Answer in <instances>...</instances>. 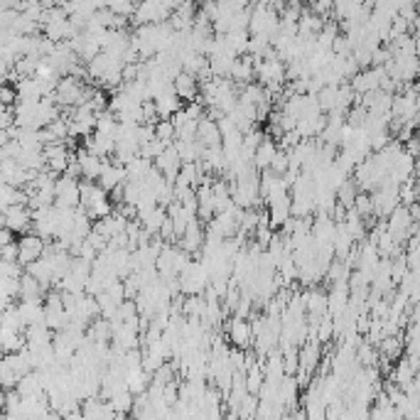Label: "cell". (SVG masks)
I'll return each instance as SVG.
<instances>
[{"label":"cell","mask_w":420,"mask_h":420,"mask_svg":"<svg viewBox=\"0 0 420 420\" xmlns=\"http://www.w3.org/2000/svg\"><path fill=\"white\" fill-rule=\"evenodd\" d=\"M182 111H185L187 118L199 121V118H202V116H204V103H202V101H197V98H195V101H187V106L182 108Z\"/></svg>","instance_id":"1f68e13d"},{"label":"cell","mask_w":420,"mask_h":420,"mask_svg":"<svg viewBox=\"0 0 420 420\" xmlns=\"http://www.w3.org/2000/svg\"><path fill=\"white\" fill-rule=\"evenodd\" d=\"M44 305V324H47L52 332L62 329L66 324V309H64V300H62V290H49L47 297L42 300Z\"/></svg>","instance_id":"277c9868"},{"label":"cell","mask_w":420,"mask_h":420,"mask_svg":"<svg viewBox=\"0 0 420 420\" xmlns=\"http://www.w3.org/2000/svg\"><path fill=\"white\" fill-rule=\"evenodd\" d=\"M96 180H98V187L108 192V190H113L116 185H123L126 182V168L123 165H118V163H111V160L106 158Z\"/></svg>","instance_id":"8fae6325"},{"label":"cell","mask_w":420,"mask_h":420,"mask_svg":"<svg viewBox=\"0 0 420 420\" xmlns=\"http://www.w3.org/2000/svg\"><path fill=\"white\" fill-rule=\"evenodd\" d=\"M18 314L22 319V324H35V322H44V305H42V297H27V300H20Z\"/></svg>","instance_id":"5bb4252c"},{"label":"cell","mask_w":420,"mask_h":420,"mask_svg":"<svg viewBox=\"0 0 420 420\" xmlns=\"http://www.w3.org/2000/svg\"><path fill=\"white\" fill-rule=\"evenodd\" d=\"M376 349H379V357H386L389 362H394V359L403 357V332H401V334L381 337L379 344H376Z\"/></svg>","instance_id":"ffe728a7"},{"label":"cell","mask_w":420,"mask_h":420,"mask_svg":"<svg viewBox=\"0 0 420 420\" xmlns=\"http://www.w3.org/2000/svg\"><path fill=\"white\" fill-rule=\"evenodd\" d=\"M275 150H278V143H275L270 135H265L263 140L258 143L256 150H253V158H251L253 168H256L258 173H261V170H268V165H270V160H273Z\"/></svg>","instance_id":"e0dca14e"},{"label":"cell","mask_w":420,"mask_h":420,"mask_svg":"<svg viewBox=\"0 0 420 420\" xmlns=\"http://www.w3.org/2000/svg\"><path fill=\"white\" fill-rule=\"evenodd\" d=\"M153 103H155V111H158V118H170V116L177 113V111L182 108L180 96H177L173 88H168L165 93H160L158 98H153Z\"/></svg>","instance_id":"d6986e66"},{"label":"cell","mask_w":420,"mask_h":420,"mask_svg":"<svg viewBox=\"0 0 420 420\" xmlns=\"http://www.w3.org/2000/svg\"><path fill=\"white\" fill-rule=\"evenodd\" d=\"M202 241H204V224L199 219H192L190 224H187L185 234L180 236V248H185L187 253H199V248H202Z\"/></svg>","instance_id":"7c38bea8"},{"label":"cell","mask_w":420,"mask_h":420,"mask_svg":"<svg viewBox=\"0 0 420 420\" xmlns=\"http://www.w3.org/2000/svg\"><path fill=\"white\" fill-rule=\"evenodd\" d=\"M173 91L180 96V101H195L199 96V79L195 74H187V71H180V74L173 79Z\"/></svg>","instance_id":"30bf717a"},{"label":"cell","mask_w":420,"mask_h":420,"mask_svg":"<svg viewBox=\"0 0 420 420\" xmlns=\"http://www.w3.org/2000/svg\"><path fill=\"white\" fill-rule=\"evenodd\" d=\"M123 168H126V180H130V182H140L143 177L148 175V170L153 168V160L143 158V155H135V158L128 160V163H126Z\"/></svg>","instance_id":"7402d4cb"},{"label":"cell","mask_w":420,"mask_h":420,"mask_svg":"<svg viewBox=\"0 0 420 420\" xmlns=\"http://www.w3.org/2000/svg\"><path fill=\"white\" fill-rule=\"evenodd\" d=\"M197 140L204 148H219L221 145V133L217 128V121H212L207 113L197 121Z\"/></svg>","instance_id":"4fadbf2b"},{"label":"cell","mask_w":420,"mask_h":420,"mask_svg":"<svg viewBox=\"0 0 420 420\" xmlns=\"http://www.w3.org/2000/svg\"><path fill=\"white\" fill-rule=\"evenodd\" d=\"M177 280H180L182 295H202L204 287L209 285V275H207V270L202 268V263L199 261L187 263V268L177 275Z\"/></svg>","instance_id":"3957f363"},{"label":"cell","mask_w":420,"mask_h":420,"mask_svg":"<svg viewBox=\"0 0 420 420\" xmlns=\"http://www.w3.org/2000/svg\"><path fill=\"white\" fill-rule=\"evenodd\" d=\"M322 22H324V18L309 13V10H302L300 18H297V35L300 37H314L319 32V27H322Z\"/></svg>","instance_id":"44dd1931"},{"label":"cell","mask_w":420,"mask_h":420,"mask_svg":"<svg viewBox=\"0 0 420 420\" xmlns=\"http://www.w3.org/2000/svg\"><path fill=\"white\" fill-rule=\"evenodd\" d=\"M54 207H79V180L69 175H59L54 180Z\"/></svg>","instance_id":"5b68a950"},{"label":"cell","mask_w":420,"mask_h":420,"mask_svg":"<svg viewBox=\"0 0 420 420\" xmlns=\"http://www.w3.org/2000/svg\"><path fill=\"white\" fill-rule=\"evenodd\" d=\"M15 86H5V84H0V103L3 106H13L15 103Z\"/></svg>","instance_id":"d6a6232c"},{"label":"cell","mask_w":420,"mask_h":420,"mask_svg":"<svg viewBox=\"0 0 420 420\" xmlns=\"http://www.w3.org/2000/svg\"><path fill=\"white\" fill-rule=\"evenodd\" d=\"M86 96V81L79 79L74 74H64L57 79V86H54V101L57 106H79Z\"/></svg>","instance_id":"6da1fadb"},{"label":"cell","mask_w":420,"mask_h":420,"mask_svg":"<svg viewBox=\"0 0 420 420\" xmlns=\"http://www.w3.org/2000/svg\"><path fill=\"white\" fill-rule=\"evenodd\" d=\"M248 30H229L224 32V42L229 44V49L236 54V57H241V54H246L248 49Z\"/></svg>","instance_id":"603a6c76"},{"label":"cell","mask_w":420,"mask_h":420,"mask_svg":"<svg viewBox=\"0 0 420 420\" xmlns=\"http://www.w3.org/2000/svg\"><path fill=\"white\" fill-rule=\"evenodd\" d=\"M327 295V314L334 317V314H342L349 302V285L347 283H332V290L324 292Z\"/></svg>","instance_id":"9a60e30c"},{"label":"cell","mask_w":420,"mask_h":420,"mask_svg":"<svg viewBox=\"0 0 420 420\" xmlns=\"http://www.w3.org/2000/svg\"><path fill=\"white\" fill-rule=\"evenodd\" d=\"M398 359H401V357H398ZM416 374H418V372H416V369L411 367V364H408V359L403 357L401 362H398L396 367L391 369L389 379H391V381H394V384H398V386H401V389H403V386H406L408 381H411V379H413V376H416Z\"/></svg>","instance_id":"d4e9b609"},{"label":"cell","mask_w":420,"mask_h":420,"mask_svg":"<svg viewBox=\"0 0 420 420\" xmlns=\"http://www.w3.org/2000/svg\"><path fill=\"white\" fill-rule=\"evenodd\" d=\"M153 128H155V138H160L163 143L175 140V126H173V121L170 118H158L153 123Z\"/></svg>","instance_id":"83f0119b"},{"label":"cell","mask_w":420,"mask_h":420,"mask_svg":"<svg viewBox=\"0 0 420 420\" xmlns=\"http://www.w3.org/2000/svg\"><path fill=\"white\" fill-rule=\"evenodd\" d=\"M32 226V209L25 204H10L5 209V229H10L13 234H27Z\"/></svg>","instance_id":"52a82bcc"},{"label":"cell","mask_w":420,"mask_h":420,"mask_svg":"<svg viewBox=\"0 0 420 420\" xmlns=\"http://www.w3.org/2000/svg\"><path fill=\"white\" fill-rule=\"evenodd\" d=\"M0 226H5V212L0 209Z\"/></svg>","instance_id":"e575fe53"},{"label":"cell","mask_w":420,"mask_h":420,"mask_svg":"<svg viewBox=\"0 0 420 420\" xmlns=\"http://www.w3.org/2000/svg\"><path fill=\"white\" fill-rule=\"evenodd\" d=\"M386 231H389L401 246L408 236L416 234V219L411 217V209H408L406 204H396V207L391 209V214L386 217Z\"/></svg>","instance_id":"7a4b0ae2"},{"label":"cell","mask_w":420,"mask_h":420,"mask_svg":"<svg viewBox=\"0 0 420 420\" xmlns=\"http://www.w3.org/2000/svg\"><path fill=\"white\" fill-rule=\"evenodd\" d=\"M153 165L160 170V175H163L165 180H168V182H175L177 173H180V165H182L180 153H177L175 143H170V145H165V150L153 160Z\"/></svg>","instance_id":"ba28073f"},{"label":"cell","mask_w":420,"mask_h":420,"mask_svg":"<svg viewBox=\"0 0 420 420\" xmlns=\"http://www.w3.org/2000/svg\"><path fill=\"white\" fill-rule=\"evenodd\" d=\"M81 418H116L113 408L108 406V401L93 396L81 401Z\"/></svg>","instance_id":"ac0fdd59"},{"label":"cell","mask_w":420,"mask_h":420,"mask_svg":"<svg viewBox=\"0 0 420 420\" xmlns=\"http://www.w3.org/2000/svg\"><path fill=\"white\" fill-rule=\"evenodd\" d=\"M44 295V287L32 278L30 273H22L20 275V285H18V297L20 300H27V297H42Z\"/></svg>","instance_id":"cb8c5ba5"},{"label":"cell","mask_w":420,"mask_h":420,"mask_svg":"<svg viewBox=\"0 0 420 420\" xmlns=\"http://www.w3.org/2000/svg\"><path fill=\"white\" fill-rule=\"evenodd\" d=\"M332 5H334V0H307V10L319 18H327L332 13Z\"/></svg>","instance_id":"4dcf8cb0"},{"label":"cell","mask_w":420,"mask_h":420,"mask_svg":"<svg viewBox=\"0 0 420 420\" xmlns=\"http://www.w3.org/2000/svg\"><path fill=\"white\" fill-rule=\"evenodd\" d=\"M108 406L113 408L116 418L118 416H126V413H130V406H133V394L130 391H121V394H113L111 398H106Z\"/></svg>","instance_id":"484cf974"},{"label":"cell","mask_w":420,"mask_h":420,"mask_svg":"<svg viewBox=\"0 0 420 420\" xmlns=\"http://www.w3.org/2000/svg\"><path fill=\"white\" fill-rule=\"evenodd\" d=\"M18 243V263L25 268L27 263L37 261V258L44 253V248H47V241L42 239V236H37L35 231H27V234H20V241Z\"/></svg>","instance_id":"8992f818"},{"label":"cell","mask_w":420,"mask_h":420,"mask_svg":"<svg viewBox=\"0 0 420 420\" xmlns=\"http://www.w3.org/2000/svg\"><path fill=\"white\" fill-rule=\"evenodd\" d=\"M226 337H229V342L234 347H239V349H248L253 342V334H251V322H248L246 317H231L229 324H226Z\"/></svg>","instance_id":"9c48e42d"},{"label":"cell","mask_w":420,"mask_h":420,"mask_svg":"<svg viewBox=\"0 0 420 420\" xmlns=\"http://www.w3.org/2000/svg\"><path fill=\"white\" fill-rule=\"evenodd\" d=\"M18 379H20V374L15 372L13 367H10L8 359L0 357V389H5V391L15 389V384H18Z\"/></svg>","instance_id":"4316f807"},{"label":"cell","mask_w":420,"mask_h":420,"mask_svg":"<svg viewBox=\"0 0 420 420\" xmlns=\"http://www.w3.org/2000/svg\"><path fill=\"white\" fill-rule=\"evenodd\" d=\"M76 160H79L81 168V180H96L106 158H98V155L88 153L86 148H81V150H76Z\"/></svg>","instance_id":"2e32d148"},{"label":"cell","mask_w":420,"mask_h":420,"mask_svg":"<svg viewBox=\"0 0 420 420\" xmlns=\"http://www.w3.org/2000/svg\"><path fill=\"white\" fill-rule=\"evenodd\" d=\"M352 207L357 209V212L362 214L364 219H376L374 214H372V197H369L367 192H362V195H357V199H354Z\"/></svg>","instance_id":"f546056e"},{"label":"cell","mask_w":420,"mask_h":420,"mask_svg":"<svg viewBox=\"0 0 420 420\" xmlns=\"http://www.w3.org/2000/svg\"><path fill=\"white\" fill-rule=\"evenodd\" d=\"M10 126H13V108L0 103V130L10 128Z\"/></svg>","instance_id":"836d02e7"},{"label":"cell","mask_w":420,"mask_h":420,"mask_svg":"<svg viewBox=\"0 0 420 420\" xmlns=\"http://www.w3.org/2000/svg\"><path fill=\"white\" fill-rule=\"evenodd\" d=\"M287 168H290V158H287L285 150H280V148H278V150H275V155H273V160H270L268 170H270L273 175H280V177H283V173H285Z\"/></svg>","instance_id":"f1b7e54d"}]
</instances>
